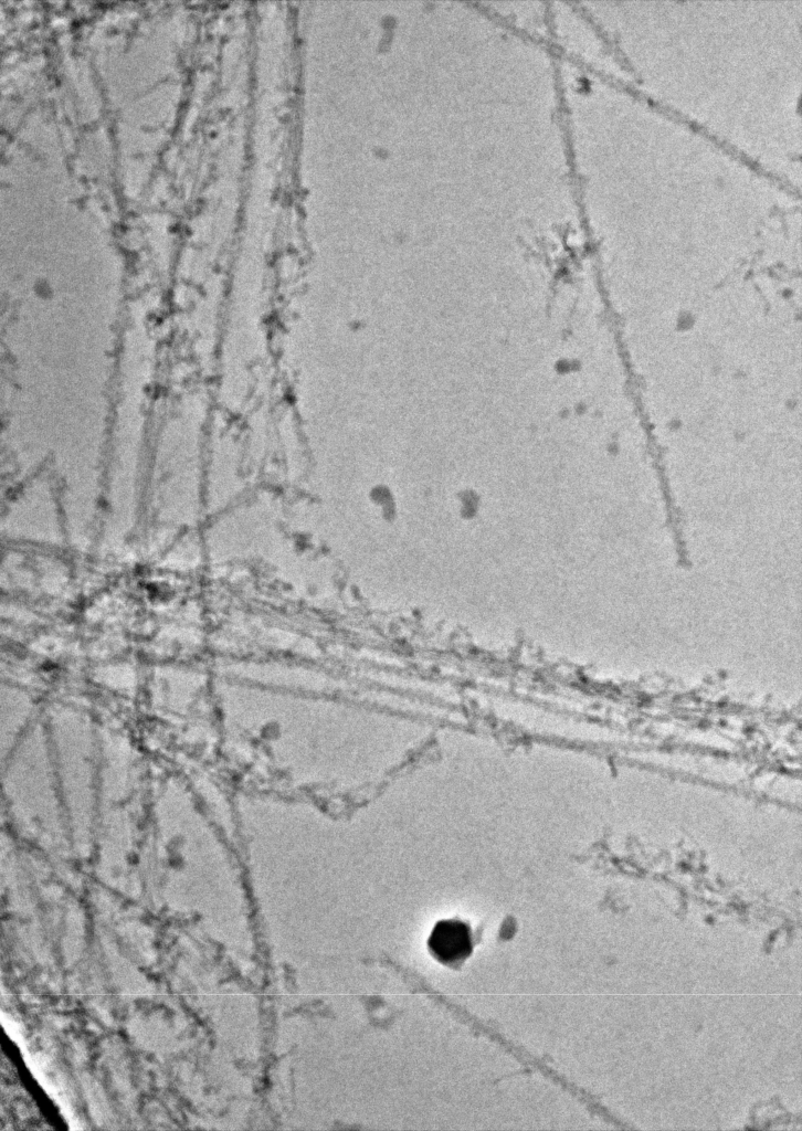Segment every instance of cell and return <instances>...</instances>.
Instances as JSON below:
<instances>
[{"label":"cell","instance_id":"obj_1","mask_svg":"<svg viewBox=\"0 0 802 1131\" xmlns=\"http://www.w3.org/2000/svg\"><path fill=\"white\" fill-rule=\"evenodd\" d=\"M2 799L14 833L46 857H75L43 720L2 759Z\"/></svg>","mask_w":802,"mask_h":1131},{"label":"cell","instance_id":"obj_2","mask_svg":"<svg viewBox=\"0 0 802 1131\" xmlns=\"http://www.w3.org/2000/svg\"><path fill=\"white\" fill-rule=\"evenodd\" d=\"M102 760L91 857L99 870L141 865L149 816L141 762L123 734L101 729Z\"/></svg>","mask_w":802,"mask_h":1131},{"label":"cell","instance_id":"obj_3","mask_svg":"<svg viewBox=\"0 0 802 1131\" xmlns=\"http://www.w3.org/2000/svg\"><path fill=\"white\" fill-rule=\"evenodd\" d=\"M43 722L74 854L88 858L101 778V728L86 711L60 704L49 707Z\"/></svg>","mask_w":802,"mask_h":1131},{"label":"cell","instance_id":"obj_4","mask_svg":"<svg viewBox=\"0 0 802 1131\" xmlns=\"http://www.w3.org/2000/svg\"><path fill=\"white\" fill-rule=\"evenodd\" d=\"M426 945L435 961L457 966L473 953V932L466 922L458 919L440 920L431 930Z\"/></svg>","mask_w":802,"mask_h":1131},{"label":"cell","instance_id":"obj_5","mask_svg":"<svg viewBox=\"0 0 802 1131\" xmlns=\"http://www.w3.org/2000/svg\"><path fill=\"white\" fill-rule=\"evenodd\" d=\"M34 707L32 701L20 694L2 693L1 705V754L4 759L31 725Z\"/></svg>","mask_w":802,"mask_h":1131}]
</instances>
